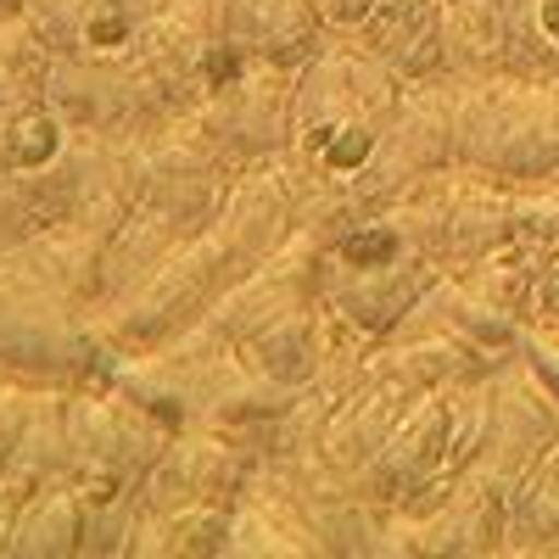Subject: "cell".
Here are the masks:
<instances>
[{"label": "cell", "mask_w": 559, "mask_h": 559, "mask_svg": "<svg viewBox=\"0 0 559 559\" xmlns=\"http://www.w3.org/2000/svg\"><path fill=\"white\" fill-rule=\"evenodd\" d=\"M403 79L364 51L353 34H331L297 68V134L292 163L302 179V224L336 229L353 218V185L376 163L403 107Z\"/></svg>", "instance_id": "cell-1"}, {"label": "cell", "mask_w": 559, "mask_h": 559, "mask_svg": "<svg viewBox=\"0 0 559 559\" xmlns=\"http://www.w3.org/2000/svg\"><path fill=\"white\" fill-rule=\"evenodd\" d=\"M442 274L448 269L414 241V229L392 207H369L324 229L319 297L369 342H386L392 331H403Z\"/></svg>", "instance_id": "cell-2"}, {"label": "cell", "mask_w": 559, "mask_h": 559, "mask_svg": "<svg viewBox=\"0 0 559 559\" xmlns=\"http://www.w3.org/2000/svg\"><path fill=\"white\" fill-rule=\"evenodd\" d=\"M481 442H487V381H453L437 392H419L397 414L392 437L369 459L358 487L386 515H419L481 459Z\"/></svg>", "instance_id": "cell-3"}, {"label": "cell", "mask_w": 559, "mask_h": 559, "mask_svg": "<svg viewBox=\"0 0 559 559\" xmlns=\"http://www.w3.org/2000/svg\"><path fill=\"white\" fill-rule=\"evenodd\" d=\"M453 157L503 185L559 174V84L532 73L453 79Z\"/></svg>", "instance_id": "cell-4"}, {"label": "cell", "mask_w": 559, "mask_h": 559, "mask_svg": "<svg viewBox=\"0 0 559 559\" xmlns=\"http://www.w3.org/2000/svg\"><path fill=\"white\" fill-rule=\"evenodd\" d=\"M247 274L241 252L229 247V236L218 224H207L202 236L179 241L174 258L146 280L140 292H129L118 308L96 313V336L112 353H152L213 313V302Z\"/></svg>", "instance_id": "cell-5"}, {"label": "cell", "mask_w": 559, "mask_h": 559, "mask_svg": "<svg viewBox=\"0 0 559 559\" xmlns=\"http://www.w3.org/2000/svg\"><path fill=\"white\" fill-rule=\"evenodd\" d=\"M123 157L134 174L140 207L168 213L185 236H202L224 213V197L241 174V163L224 152V140L207 129L202 112H168L152 129L123 134Z\"/></svg>", "instance_id": "cell-6"}, {"label": "cell", "mask_w": 559, "mask_h": 559, "mask_svg": "<svg viewBox=\"0 0 559 559\" xmlns=\"http://www.w3.org/2000/svg\"><path fill=\"white\" fill-rule=\"evenodd\" d=\"M102 353L107 347L96 336V319L39 286L12 252H0V369L7 376L34 386H73L96 376Z\"/></svg>", "instance_id": "cell-7"}, {"label": "cell", "mask_w": 559, "mask_h": 559, "mask_svg": "<svg viewBox=\"0 0 559 559\" xmlns=\"http://www.w3.org/2000/svg\"><path fill=\"white\" fill-rule=\"evenodd\" d=\"M386 207L414 229V241L448 274L471 269L476 258H487L492 247L509 241V185L481 168H464V163L419 179L414 191H403Z\"/></svg>", "instance_id": "cell-8"}, {"label": "cell", "mask_w": 559, "mask_h": 559, "mask_svg": "<svg viewBox=\"0 0 559 559\" xmlns=\"http://www.w3.org/2000/svg\"><path fill=\"white\" fill-rule=\"evenodd\" d=\"M197 112L207 118V129L224 140V152L236 163L280 157L292 152V134H297V68L241 57L229 45V62L218 68Z\"/></svg>", "instance_id": "cell-9"}, {"label": "cell", "mask_w": 559, "mask_h": 559, "mask_svg": "<svg viewBox=\"0 0 559 559\" xmlns=\"http://www.w3.org/2000/svg\"><path fill=\"white\" fill-rule=\"evenodd\" d=\"M453 163H459L453 157V79H419L403 90V107L381 140L376 163L353 185V213L386 207L403 191H414L419 179H431Z\"/></svg>", "instance_id": "cell-10"}, {"label": "cell", "mask_w": 559, "mask_h": 559, "mask_svg": "<svg viewBox=\"0 0 559 559\" xmlns=\"http://www.w3.org/2000/svg\"><path fill=\"white\" fill-rule=\"evenodd\" d=\"M45 102L79 134H107V140L140 134L174 112L163 102V90L146 79V68L134 62V51L129 57H57Z\"/></svg>", "instance_id": "cell-11"}, {"label": "cell", "mask_w": 559, "mask_h": 559, "mask_svg": "<svg viewBox=\"0 0 559 559\" xmlns=\"http://www.w3.org/2000/svg\"><path fill=\"white\" fill-rule=\"evenodd\" d=\"M509 543V487L487 471H464L431 509L386 515L381 554H503Z\"/></svg>", "instance_id": "cell-12"}, {"label": "cell", "mask_w": 559, "mask_h": 559, "mask_svg": "<svg viewBox=\"0 0 559 559\" xmlns=\"http://www.w3.org/2000/svg\"><path fill=\"white\" fill-rule=\"evenodd\" d=\"M559 442V397L521 364V353L487 376V442L476 471L515 492V481Z\"/></svg>", "instance_id": "cell-13"}, {"label": "cell", "mask_w": 559, "mask_h": 559, "mask_svg": "<svg viewBox=\"0 0 559 559\" xmlns=\"http://www.w3.org/2000/svg\"><path fill=\"white\" fill-rule=\"evenodd\" d=\"M258 453L218 426H185L168 437L163 459L146 476L152 509H185V503H236L258 471Z\"/></svg>", "instance_id": "cell-14"}, {"label": "cell", "mask_w": 559, "mask_h": 559, "mask_svg": "<svg viewBox=\"0 0 559 559\" xmlns=\"http://www.w3.org/2000/svg\"><path fill=\"white\" fill-rule=\"evenodd\" d=\"M342 324H347V319H336L331 308H324V297H313V302H297V308H286V313L263 319L247 342H236V353H241L247 369H258L263 381L297 392V386L319 381L324 369H331V358H347V353L376 347V342H358V347L336 353Z\"/></svg>", "instance_id": "cell-15"}, {"label": "cell", "mask_w": 559, "mask_h": 559, "mask_svg": "<svg viewBox=\"0 0 559 559\" xmlns=\"http://www.w3.org/2000/svg\"><path fill=\"white\" fill-rule=\"evenodd\" d=\"M229 559H292V554H324L319 532L308 526L302 503L292 492V481L274 471V464H258L247 492L236 498V515H229Z\"/></svg>", "instance_id": "cell-16"}, {"label": "cell", "mask_w": 559, "mask_h": 559, "mask_svg": "<svg viewBox=\"0 0 559 559\" xmlns=\"http://www.w3.org/2000/svg\"><path fill=\"white\" fill-rule=\"evenodd\" d=\"M408 403H414V397H408L397 381H386L381 369H369V358H364V376L347 386V397L331 408V419H324L319 459L336 464L342 476L358 481V476L369 471V459L381 453V442L392 437L397 414H403Z\"/></svg>", "instance_id": "cell-17"}, {"label": "cell", "mask_w": 559, "mask_h": 559, "mask_svg": "<svg viewBox=\"0 0 559 559\" xmlns=\"http://www.w3.org/2000/svg\"><path fill=\"white\" fill-rule=\"evenodd\" d=\"M107 241L112 236H102V229H90L79 218H62L51 229H39V236H28L23 247H12V258L39 280V286H51L79 313L96 319L102 286H107Z\"/></svg>", "instance_id": "cell-18"}, {"label": "cell", "mask_w": 559, "mask_h": 559, "mask_svg": "<svg viewBox=\"0 0 559 559\" xmlns=\"http://www.w3.org/2000/svg\"><path fill=\"white\" fill-rule=\"evenodd\" d=\"M224 39L241 57H258L274 68H302L331 39V23H324L319 0H229Z\"/></svg>", "instance_id": "cell-19"}, {"label": "cell", "mask_w": 559, "mask_h": 559, "mask_svg": "<svg viewBox=\"0 0 559 559\" xmlns=\"http://www.w3.org/2000/svg\"><path fill=\"white\" fill-rule=\"evenodd\" d=\"M442 28L448 0H376V12L353 34L364 51H376L403 84L442 79Z\"/></svg>", "instance_id": "cell-20"}, {"label": "cell", "mask_w": 559, "mask_h": 559, "mask_svg": "<svg viewBox=\"0 0 559 559\" xmlns=\"http://www.w3.org/2000/svg\"><path fill=\"white\" fill-rule=\"evenodd\" d=\"M84 543H90L84 492H79L73 476H51L23 498L12 537H7V554L12 559H79Z\"/></svg>", "instance_id": "cell-21"}, {"label": "cell", "mask_w": 559, "mask_h": 559, "mask_svg": "<svg viewBox=\"0 0 559 559\" xmlns=\"http://www.w3.org/2000/svg\"><path fill=\"white\" fill-rule=\"evenodd\" d=\"M179 241H191V236H185V229H179L168 213H157V207H134V213L112 229V241H107V286H102V308H96V313L118 308L129 292L146 286V280L174 258Z\"/></svg>", "instance_id": "cell-22"}, {"label": "cell", "mask_w": 559, "mask_h": 559, "mask_svg": "<svg viewBox=\"0 0 559 559\" xmlns=\"http://www.w3.org/2000/svg\"><path fill=\"white\" fill-rule=\"evenodd\" d=\"M487 73H509L503 0H448L442 79H487Z\"/></svg>", "instance_id": "cell-23"}, {"label": "cell", "mask_w": 559, "mask_h": 559, "mask_svg": "<svg viewBox=\"0 0 559 559\" xmlns=\"http://www.w3.org/2000/svg\"><path fill=\"white\" fill-rule=\"evenodd\" d=\"M503 554H559V442L509 492Z\"/></svg>", "instance_id": "cell-24"}, {"label": "cell", "mask_w": 559, "mask_h": 559, "mask_svg": "<svg viewBox=\"0 0 559 559\" xmlns=\"http://www.w3.org/2000/svg\"><path fill=\"white\" fill-rule=\"evenodd\" d=\"M79 129L51 107V102H28V107H0V174H34L51 168L57 157L73 152Z\"/></svg>", "instance_id": "cell-25"}, {"label": "cell", "mask_w": 559, "mask_h": 559, "mask_svg": "<svg viewBox=\"0 0 559 559\" xmlns=\"http://www.w3.org/2000/svg\"><path fill=\"white\" fill-rule=\"evenodd\" d=\"M548 258H537L532 247L521 241H503L492 247L487 258H476L471 269H459V280L471 286L487 308L498 313H515V319H532L537 313V274H543Z\"/></svg>", "instance_id": "cell-26"}, {"label": "cell", "mask_w": 559, "mask_h": 559, "mask_svg": "<svg viewBox=\"0 0 559 559\" xmlns=\"http://www.w3.org/2000/svg\"><path fill=\"white\" fill-rule=\"evenodd\" d=\"M51 73H57V51L39 39V28L12 12L0 17V107H28L51 96Z\"/></svg>", "instance_id": "cell-27"}, {"label": "cell", "mask_w": 559, "mask_h": 559, "mask_svg": "<svg viewBox=\"0 0 559 559\" xmlns=\"http://www.w3.org/2000/svg\"><path fill=\"white\" fill-rule=\"evenodd\" d=\"M509 17V73L559 84V0H503Z\"/></svg>", "instance_id": "cell-28"}, {"label": "cell", "mask_w": 559, "mask_h": 559, "mask_svg": "<svg viewBox=\"0 0 559 559\" xmlns=\"http://www.w3.org/2000/svg\"><path fill=\"white\" fill-rule=\"evenodd\" d=\"M509 241L532 247L537 258L559 252V174L509 185Z\"/></svg>", "instance_id": "cell-29"}, {"label": "cell", "mask_w": 559, "mask_h": 559, "mask_svg": "<svg viewBox=\"0 0 559 559\" xmlns=\"http://www.w3.org/2000/svg\"><path fill=\"white\" fill-rule=\"evenodd\" d=\"M521 364L532 369V376L559 397V324H548V319H526V331H521Z\"/></svg>", "instance_id": "cell-30"}, {"label": "cell", "mask_w": 559, "mask_h": 559, "mask_svg": "<svg viewBox=\"0 0 559 559\" xmlns=\"http://www.w3.org/2000/svg\"><path fill=\"white\" fill-rule=\"evenodd\" d=\"M324 23H331V34H358L364 17L376 12V0H319Z\"/></svg>", "instance_id": "cell-31"}, {"label": "cell", "mask_w": 559, "mask_h": 559, "mask_svg": "<svg viewBox=\"0 0 559 559\" xmlns=\"http://www.w3.org/2000/svg\"><path fill=\"white\" fill-rule=\"evenodd\" d=\"M23 498H28V487H23L17 476H7V471H0V554H7V537H12V521H17Z\"/></svg>", "instance_id": "cell-32"}, {"label": "cell", "mask_w": 559, "mask_h": 559, "mask_svg": "<svg viewBox=\"0 0 559 559\" xmlns=\"http://www.w3.org/2000/svg\"><path fill=\"white\" fill-rule=\"evenodd\" d=\"M532 319H559V252L543 263L537 274V313Z\"/></svg>", "instance_id": "cell-33"}, {"label": "cell", "mask_w": 559, "mask_h": 559, "mask_svg": "<svg viewBox=\"0 0 559 559\" xmlns=\"http://www.w3.org/2000/svg\"><path fill=\"white\" fill-rule=\"evenodd\" d=\"M12 12H23V0H0V17H12Z\"/></svg>", "instance_id": "cell-34"}, {"label": "cell", "mask_w": 559, "mask_h": 559, "mask_svg": "<svg viewBox=\"0 0 559 559\" xmlns=\"http://www.w3.org/2000/svg\"><path fill=\"white\" fill-rule=\"evenodd\" d=\"M0 252H12V241H7V229H0Z\"/></svg>", "instance_id": "cell-35"}]
</instances>
